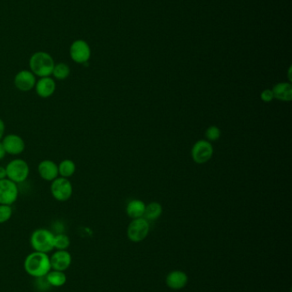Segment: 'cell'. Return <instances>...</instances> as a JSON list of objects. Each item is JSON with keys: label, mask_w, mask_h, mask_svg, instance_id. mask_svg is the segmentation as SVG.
Instances as JSON below:
<instances>
[{"label": "cell", "mask_w": 292, "mask_h": 292, "mask_svg": "<svg viewBox=\"0 0 292 292\" xmlns=\"http://www.w3.org/2000/svg\"><path fill=\"white\" fill-rule=\"evenodd\" d=\"M54 233L46 228H38L32 232L30 245L34 251L49 254L54 251Z\"/></svg>", "instance_id": "cell-3"}, {"label": "cell", "mask_w": 292, "mask_h": 292, "mask_svg": "<svg viewBox=\"0 0 292 292\" xmlns=\"http://www.w3.org/2000/svg\"><path fill=\"white\" fill-rule=\"evenodd\" d=\"M45 277L52 287L64 286L67 281L65 272L58 270L52 269Z\"/></svg>", "instance_id": "cell-18"}, {"label": "cell", "mask_w": 292, "mask_h": 292, "mask_svg": "<svg viewBox=\"0 0 292 292\" xmlns=\"http://www.w3.org/2000/svg\"><path fill=\"white\" fill-rule=\"evenodd\" d=\"M70 56L76 64H86L91 57V48L83 39H76L70 45Z\"/></svg>", "instance_id": "cell-8"}, {"label": "cell", "mask_w": 292, "mask_h": 292, "mask_svg": "<svg viewBox=\"0 0 292 292\" xmlns=\"http://www.w3.org/2000/svg\"><path fill=\"white\" fill-rule=\"evenodd\" d=\"M34 285L36 287V289L40 292H46L51 289L52 286L50 284L48 283L45 277H40V278H34Z\"/></svg>", "instance_id": "cell-25"}, {"label": "cell", "mask_w": 292, "mask_h": 292, "mask_svg": "<svg viewBox=\"0 0 292 292\" xmlns=\"http://www.w3.org/2000/svg\"><path fill=\"white\" fill-rule=\"evenodd\" d=\"M187 280L188 278L185 273L180 271H176L169 274L166 278V284L172 289H179L185 286Z\"/></svg>", "instance_id": "cell-16"}, {"label": "cell", "mask_w": 292, "mask_h": 292, "mask_svg": "<svg viewBox=\"0 0 292 292\" xmlns=\"http://www.w3.org/2000/svg\"><path fill=\"white\" fill-rule=\"evenodd\" d=\"M6 169L7 179L16 184L23 183L27 181L30 172L28 162L21 158L14 159L9 161L8 164L6 165Z\"/></svg>", "instance_id": "cell-4"}, {"label": "cell", "mask_w": 292, "mask_h": 292, "mask_svg": "<svg viewBox=\"0 0 292 292\" xmlns=\"http://www.w3.org/2000/svg\"><path fill=\"white\" fill-rule=\"evenodd\" d=\"M39 177L44 181L52 182L59 177V167L55 161L45 159L39 162L37 167Z\"/></svg>", "instance_id": "cell-12"}, {"label": "cell", "mask_w": 292, "mask_h": 292, "mask_svg": "<svg viewBox=\"0 0 292 292\" xmlns=\"http://www.w3.org/2000/svg\"><path fill=\"white\" fill-rule=\"evenodd\" d=\"M19 196V189L17 184L9 179L0 181V204L12 205L16 203Z\"/></svg>", "instance_id": "cell-7"}, {"label": "cell", "mask_w": 292, "mask_h": 292, "mask_svg": "<svg viewBox=\"0 0 292 292\" xmlns=\"http://www.w3.org/2000/svg\"><path fill=\"white\" fill-rule=\"evenodd\" d=\"M273 97L278 100L289 102L292 100V86L290 83L281 82L273 86Z\"/></svg>", "instance_id": "cell-15"}, {"label": "cell", "mask_w": 292, "mask_h": 292, "mask_svg": "<svg viewBox=\"0 0 292 292\" xmlns=\"http://www.w3.org/2000/svg\"><path fill=\"white\" fill-rule=\"evenodd\" d=\"M274 97H273V91L270 89H266L262 91L261 93V99L265 102V103H269L273 100Z\"/></svg>", "instance_id": "cell-26"}, {"label": "cell", "mask_w": 292, "mask_h": 292, "mask_svg": "<svg viewBox=\"0 0 292 292\" xmlns=\"http://www.w3.org/2000/svg\"><path fill=\"white\" fill-rule=\"evenodd\" d=\"M214 155V148L208 140L201 139L197 141L191 150V156L194 162L198 164H204L208 162Z\"/></svg>", "instance_id": "cell-6"}, {"label": "cell", "mask_w": 292, "mask_h": 292, "mask_svg": "<svg viewBox=\"0 0 292 292\" xmlns=\"http://www.w3.org/2000/svg\"><path fill=\"white\" fill-rule=\"evenodd\" d=\"M70 68L65 63H59L55 64L52 75L54 76V80L57 81H65L70 76Z\"/></svg>", "instance_id": "cell-20"}, {"label": "cell", "mask_w": 292, "mask_h": 292, "mask_svg": "<svg viewBox=\"0 0 292 292\" xmlns=\"http://www.w3.org/2000/svg\"><path fill=\"white\" fill-rule=\"evenodd\" d=\"M221 136V131L216 126H211L206 131V138L208 141H216Z\"/></svg>", "instance_id": "cell-24"}, {"label": "cell", "mask_w": 292, "mask_h": 292, "mask_svg": "<svg viewBox=\"0 0 292 292\" xmlns=\"http://www.w3.org/2000/svg\"><path fill=\"white\" fill-rule=\"evenodd\" d=\"M149 231V225L148 220L144 218L134 219L128 227L127 234L129 240L133 242H140L146 239Z\"/></svg>", "instance_id": "cell-9"}, {"label": "cell", "mask_w": 292, "mask_h": 292, "mask_svg": "<svg viewBox=\"0 0 292 292\" xmlns=\"http://www.w3.org/2000/svg\"><path fill=\"white\" fill-rule=\"evenodd\" d=\"M50 192L54 199L59 202L70 200L73 194V186L69 179L59 176L51 182Z\"/></svg>", "instance_id": "cell-5"}, {"label": "cell", "mask_w": 292, "mask_h": 292, "mask_svg": "<svg viewBox=\"0 0 292 292\" xmlns=\"http://www.w3.org/2000/svg\"><path fill=\"white\" fill-rule=\"evenodd\" d=\"M59 174L63 178L69 179L75 174L76 171V165L75 161L70 159H65L58 164Z\"/></svg>", "instance_id": "cell-19"}, {"label": "cell", "mask_w": 292, "mask_h": 292, "mask_svg": "<svg viewBox=\"0 0 292 292\" xmlns=\"http://www.w3.org/2000/svg\"><path fill=\"white\" fill-rule=\"evenodd\" d=\"M6 153L11 156H18L25 150V141L22 137L15 134H10L4 136L1 140Z\"/></svg>", "instance_id": "cell-10"}, {"label": "cell", "mask_w": 292, "mask_h": 292, "mask_svg": "<svg viewBox=\"0 0 292 292\" xmlns=\"http://www.w3.org/2000/svg\"><path fill=\"white\" fill-rule=\"evenodd\" d=\"M54 250L56 251H67L70 247V237L63 232L54 234Z\"/></svg>", "instance_id": "cell-22"}, {"label": "cell", "mask_w": 292, "mask_h": 292, "mask_svg": "<svg viewBox=\"0 0 292 292\" xmlns=\"http://www.w3.org/2000/svg\"><path fill=\"white\" fill-rule=\"evenodd\" d=\"M23 267L26 273L33 278L45 277L52 270L50 256L48 254L34 251L26 256Z\"/></svg>", "instance_id": "cell-1"}, {"label": "cell", "mask_w": 292, "mask_h": 292, "mask_svg": "<svg viewBox=\"0 0 292 292\" xmlns=\"http://www.w3.org/2000/svg\"><path fill=\"white\" fill-rule=\"evenodd\" d=\"M52 269L65 272L70 267L72 256L68 251H54L50 256Z\"/></svg>", "instance_id": "cell-14"}, {"label": "cell", "mask_w": 292, "mask_h": 292, "mask_svg": "<svg viewBox=\"0 0 292 292\" xmlns=\"http://www.w3.org/2000/svg\"><path fill=\"white\" fill-rule=\"evenodd\" d=\"M57 89L56 81L51 76L42 77L37 80L34 86L36 94L41 98H49L55 93Z\"/></svg>", "instance_id": "cell-13"}, {"label": "cell", "mask_w": 292, "mask_h": 292, "mask_svg": "<svg viewBox=\"0 0 292 292\" xmlns=\"http://www.w3.org/2000/svg\"><path fill=\"white\" fill-rule=\"evenodd\" d=\"M6 155H7V153H6V150H5L3 144L0 141V161L3 160L6 157Z\"/></svg>", "instance_id": "cell-28"}, {"label": "cell", "mask_w": 292, "mask_h": 292, "mask_svg": "<svg viewBox=\"0 0 292 292\" xmlns=\"http://www.w3.org/2000/svg\"><path fill=\"white\" fill-rule=\"evenodd\" d=\"M5 132H6V124H5V122L0 118V141L5 136Z\"/></svg>", "instance_id": "cell-27"}, {"label": "cell", "mask_w": 292, "mask_h": 292, "mask_svg": "<svg viewBox=\"0 0 292 292\" xmlns=\"http://www.w3.org/2000/svg\"><path fill=\"white\" fill-rule=\"evenodd\" d=\"M6 178H7V174H6V167L0 166V181Z\"/></svg>", "instance_id": "cell-29"}, {"label": "cell", "mask_w": 292, "mask_h": 292, "mask_svg": "<svg viewBox=\"0 0 292 292\" xmlns=\"http://www.w3.org/2000/svg\"><path fill=\"white\" fill-rule=\"evenodd\" d=\"M145 208H146V205L142 201L137 200V199L130 201L126 207L127 214L133 219L141 218L143 216Z\"/></svg>", "instance_id": "cell-17"}, {"label": "cell", "mask_w": 292, "mask_h": 292, "mask_svg": "<svg viewBox=\"0 0 292 292\" xmlns=\"http://www.w3.org/2000/svg\"><path fill=\"white\" fill-rule=\"evenodd\" d=\"M36 81V76L30 70H21L15 75L14 85L20 92H28L34 89Z\"/></svg>", "instance_id": "cell-11"}, {"label": "cell", "mask_w": 292, "mask_h": 292, "mask_svg": "<svg viewBox=\"0 0 292 292\" xmlns=\"http://www.w3.org/2000/svg\"><path fill=\"white\" fill-rule=\"evenodd\" d=\"M28 64L30 71L39 78L51 76L55 66L54 57L45 51H37L34 53L30 56Z\"/></svg>", "instance_id": "cell-2"}, {"label": "cell", "mask_w": 292, "mask_h": 292, "mask_svg": "<svg viewBox=\"0 0 292 292\" xmlns=\"http://www.w3.org/2000/svg\"><path fill=\"white\" fill-rule=\"evenodd\" d=\"M13 214L12 205L0 204V224L6 223L11 220Z\"/></svg>", "instance_id": "cell-23"}, {"label": "cell", "mask_w": 292, "mask_h": 292, "mask_svg": "<svg viewBox=\"0 0 292 292\" xmlns=\"http://www.w3.org/2000/svg\"><path fill=\"white\" fill-rule=\"evenodd\" d=\"M162 206L160 205V203H156V202H153V203H149L148 206L145 208V212H144L143 216L144 219L146 220H157L158 218L160 217L161 214H162Z\"/></svg>", "instance_id": "cell-21"}]
</instances>
